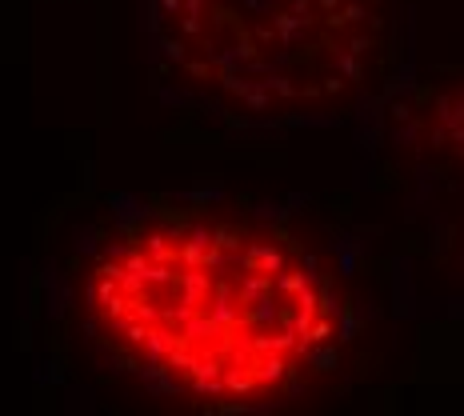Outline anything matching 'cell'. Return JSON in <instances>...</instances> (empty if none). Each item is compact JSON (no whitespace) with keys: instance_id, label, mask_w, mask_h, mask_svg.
I'll return each mask as SVG.
<instances>
[{"instance_id":"1","label":"cell","mask_w":464,"mask_h":416,"mask_svg":"<svg viewBox=\"0 0 464 416\" xmlns=\"http://www.w3.org/2000/svg\"><path fill=\"white\" fill-rule=\"evenodd\" d=\"M100 336L196 397L269 400L328 336V296L285 240L237 224H160L88 280Z\"/></svg>"},{"instance_id":"2","label":"cell","mask_w":464,"mask_h":416,"mask_svg":"<svg viewBox=\"0 0 464 416\" xmlns=\"http://www.w3.org/2000/svg\"><path fill=\"white\" fill-rule=\"evenodd\" d=\"M360 0H157V40L200 93L244 116H292L360 80Z\"/></svg>"}]
</instances>
